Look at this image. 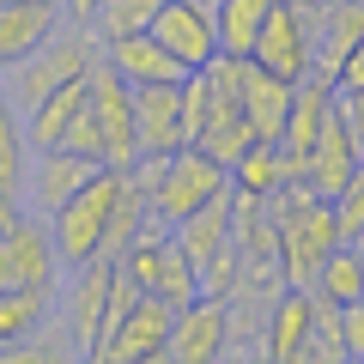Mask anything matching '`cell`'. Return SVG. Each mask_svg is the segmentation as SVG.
Returning <instances> with one entry per match:
<instances>
[{"mask_svg":"<svg viewBox=\"0 0 364 364\" xmlns=\"http://www.w3.org/2000/svg\"><path fill=\"white\" fill-rule=\"evenodd\" d=\"M128 176H134V188H140V200H146V225H152V231L182 225L195 207H207L213 195L231 188V170H225L207 146H182V152H170V158H134Z\"/></svg>","mask_w":364,"mask_h":364,"instance_id":"obj_1","label":"cell"},{"mask_svg":"<svg viewBox=\"0 0 364 364\" xmlns=\"http://www.w3.org/2000/svg\"><path fill=\"white\" fill-rule=\"evenodd\" d=\"M267 213H273V237H279V273H286V286H310L316 267L346 243L340 219H334V200L310 195L304 182H286V188L267 195Z\"/></svg>","mask_w":364,"mask_h":364,"instance_id":"obj_2","label":"cell"},{"mask_svg":"<svg viewBox=\"0 0 364 364\" xmlns=\"http://www.w3.org/2000/svg\"><path fill=\"white\" fill-rule=\"evenodd\" d=\"M97 55H104L97 31H91V25H67V18H61V31H55L49 43H37L25 61L0 67V97H6L18 116H31V109H37L55 85H67V79H85Z\"/></svg>","mask_w":364,"mask_h":364,"instance_id":"obj_3","label":"cell"},{"mask_svg":"<svg viewBox=\"0 0 364 364\" xmlns=\"http://www.w3.org/2000/svg\"><path fill=\"white\" fill-rule=\"evenodd\" d=\"M122 188H128V170L97 164V170L73 188V195L49 213V237H55V255H61L67 273L85 267V261L97 255V243H104V231H109V213H116Z\"/></svg>","mask_w":364,"mask_h":364,"instance_id":"obj_4","label":"cell"},{"mask_svg":"<svg viewBox=\"0 0 364 364\" xmlns=\"http://www.w3.org/2000/svg\"><path fill=\"white\" fill-rule=\"evenodd\" d=\"M116 267H128V273H134V286H140L146 298L170 304V310H182V304H195V298H200V273H195V261L182 255V243H176L170 231L140 225V231H134V243L122 249Z\"/></svg>","mask_w":364,"mask_h":364,"instance_id":"obj_5","label":"cell"},{"mask_svg":"<svg viewBox=\"0 0 364 364\" xmlns=\"http://www.w3.org/2000/svg\"><path fill=\"white\" fill-rule=\"evenodd\" d=\"M158 49L182 67V73H200L207 61H219V31H213V6L207 0H158L152 25Z\"/></svg>","mask_w":364,"mask_h":364,"instance_id":"obj_6","label":"cell"},{"mask_svg":"<svg viewBox=\"0 0 364 364\" xmlns=\"http://www.w3.org/2000/svg\"><path fill=\"white\" fill-rule=\"evenodd\" d=\"M91 116H97V134H104V164L134 170V158H140V134H134V85L104 61V55L91 61Z\"/></svg>","mask_w":364,"mask_h":364,"instance_id":"obj_7","label":"cell"},{"mask_svg":"<svg viewBox=\"0 0 364 364\" xmlns=\"http://www.w3.org/2000/svg\"><path fill=\"white\" fill-rule=\"evenodd\" d=\"M249 61L267 67V73H279V79H291V85L310 79V73H316V31H310V18L273 0V13L261 18V31H255Z\"/></svg>","mask_w":364,"mask_h":364,"instance_id":"obj_8","label":"cell"},{"mask_svg":"<svg viewBox=\"0 0 364 364\" xmlns=\"http://www.w3.org/2000/svg\"><path fill=\"white\" fill-rule=\"evenodd\" d=\"M170 304L158 298H140L128 316H122L116 328H109L97 346H91V364H152L164 358V340H170Z\"/></svg>","mask_w":364,"mask_h":364,"instance_id":"obj_9","label":"cell"},{"mask_svg":"<svg viewBox=\"0 0 364 364\" xmlns=\"http://www.w3.org/2000/svg\"><path fill=\"white\" fill-rule=\"evenodd\" d=\"M55 273H61V255H55L49 219L25 213L18 225L0 231V291H13V286H49Z\"/></svg>","mask_w":364,"mask_h":364,"instance_id":"obj_10","label":"cell"},{"mask_svg":"<svg viewBox=\"0 0 364 364\" xmlns=\"http://www.w3.org/2000/svg\"><path fill=\"white\" fill-rule=\"evenodd\" d=\"M134 134H140V158H170L188 140L182 122V79H158V85H134Z\"/></svg>","mask_w":364,"mask_h":364,"instance_id":"obj_11","label":"cell"},{"mask_svg":"<svg viewBox=\"0 0 364 364\" xmlns=\"http://www.w3.org/2000/svg\"><path fill=\"white\" fill-rule=\"evenodd\" d=\"M109 267H116V261H97V255H91L85 267H73V286H67V298L55 304V310H61V328H67V340H73L79 358H91V346H97V334H104Z\"/></svg>","mask_w":364,"mask_h":364,"instance_id":"obj_12","label":"cell"},{"mask_svg":"<svg viewBox=\"0 0 364 364\" xmlns=\"http://www.w3.org/2000/svg\"><path fill=\"white\" fill-rule=\"evenodd\" d=\"M164 358H176V364H213V358H225V298H207V291H200L195 304H182V310L170 316Z\"/></svg>","mask_w":364,"mask_h":364,"instance_id":"obj_13","label":"cell"},{"mask_svg":"<svg viewBox=\"0 0 364 364\" xmlns=\"http://www.w3.org/2000/svg\"><path fill=\"white\" fill-rule=\"evenodd\" d=\"M358 140H352V134H346V122H340V116H328L322 122V134H316V146H310V152H304V188H310V195H322V200H334L340 195V182H346L352 176V164H358Z\"/></svg>","mask_w":364,"mask_h":364,"instance_id":"obj_14","label":"cell"},{"mask_svg":"<svg viewBox=\"0 0 364 364\" xmlns=\"http://www.w3.org/2000/svg\"><path fill=\"white\" fill-rule=\"evenodd\" d=\"M61 31V0H0V67L25 61Z\"/></svg>","mask_w":364,"mask_h":364,"instance_id":"obj_15","label":"cell"},{"mask_svg":"<svg viewBox=\"0 0 364 364\" xmlns=\"http://www.w3.org/2000/svg\"><path fill=\"white\" fill-rule=\"evenodd\" d=\"M91 158H79V152H61V146H49V152H37L31 158V170H25V195H31V213L37 219H49L55 207H61L67 195H73L79 182L91 176Z\"/></svg>","mask_w":364,"mask_h":364,"instance_id":"obj_16","label":"cell"},{"mask_svg":"<svg viewBox=\"0 0 364 364\" xmlns=\"http://www.w3.org/2000/svg\"><path fill=\"white\" fill-rule=\"evenodd\" d=\"M310 286H286L267 310V340H261V358H279V364H298L310 358Z\"/></svg>","mask_w":364,"mask_h":364,"instance_id":"obj_17","label":"cell"},{"mask_svg":"<svg viewBox=\"0 0 364 364\" xmlns=\"http://www.w3.org/2000/svg\"><path fill=\"white\" fill-rule=\"evenodd\" d=\"M291 79H279V73H267V67H255V61H243V116H249V128H255V140L261 146H279V134H286V109H291Z\"/></svg>","mask_w":364,"mask_h":364,"instance_id":"obj_18","label":"cell"},{"mask_svg":"<svg viewBox=\"0 0 364 364\" xmlns=\"http://www.w3.org/2000/svg\"><path fill=\"white\" fill-rule=\"evenodd\" d=\"M328 116H334V85H328L322 73L298 79V91H291V109H286V134H279V152L304 164V152L316 146V134H322Z\"/></svg>","mask_w":364,"mask_h":364,"instance_id":"obj_19","label":"cell"},{"mask_svg":"<svg viewBox=\"0 0 364 364\" xmlns=\"http://www.w3.org/2000/svg\"><path fill=\"white\" fill-rule=\"evenodd\" d=\"M310 31H316V73L334 79L340 55L352 43H364V0H328L322 13L310 18Z\"/></svg>","mask_w":364,"mask_h":364,"instance_id":"obj_20","label":"cell"},{"mask_svg":"<svg viewBox=\"0 0 364 364\" xmlns=\"http://www.w3.org/2000/svg\"><path fill=\"white\" fill-rule=\"evenodd\" d=\"M55 304H61V286H13L0 291V352H13L18 340H31L43 322L55 316Z\"/></svg>","mask_w":364,"mask_h":364,"instance_id":"obj_21","label":"cell"},{"mask_svg":"<svg viewBox=\"0 0 364 364\" xmlns=\"http://www.w3.org/2000/svg\"><path fill=\"white\" fill-rule=\"evenodd\" d=\"M170 237L182 243V255L195 261V273H200V261H213L225 243H231V188H225V195H213L207 207H195L182 225H170Z\"/></svg>","mask_w":364,"mask_h":364,"instance_id":"obj_22","label":"cell"},{"mask_svg":"<svg viewBox=\"0 0 364 364\" xmlns=\"http://www.w3.org/2000/svg\"><path fill=\"white\" fill-rule=\"evenodd\" d=\"M104 61L116 67L128 85H158V79H182V67L170 61L164 49H158V37L152 31H140V37H116V43H104Z\"/></svg>","mask_w":364,"mask_h":364,"instance_id":"obj_23","label":"cell"},{"mask_svg":"<svg viewBox=\"0 0 364 364\" xmlns=\"http://www.w3.org/2000/svg\"><path fill=\"white\" fill-rule=\"evenodd\" d=\"M273 13V0H213V31H219V55H237L249 61L255 49V31L261 18Z\"/></svg>","mask_w":364,"mask_h":364,"instance_id":"obj_24","label":"cell"},{"mask_svg":"<svg viewBox=\"0 0 364 364\" xmlns=\"http://www.w3.org/2000/svg\"><path fill=\"white\" fill-rule=\"evenodd\" d=\"M310 291H316V298H328V304H352V298H364V261H358V249L340 243L334 255L316 267Z\"/></svg>","mask_w":364,"mask_h":364,"instance_id":"obj_25","label":"cell"},{"mask_svg":"<svg viewBox=\"0 0 364 364\" xmlns=\"http://www.w3.org/2000/svg\"><path fill=\"white\" fill-rule=\"evenodd\" d=\"M25 170H31V134H25V116H18V109L0 97V188L25 195Z\"/></svg>","mask_w":364,"mask_h":364,"instance_id":"obj_26","label":"cell"},{"mask_svg":"<svg viewBox=\"0 0 364 364\" xmlns=\"http://www.w3.org/2000/svg\"><path fill=\"white\" fill-rule=\"evenodd\" d=\"M231 188H249V195H273V188H286V170H279V146H243L231 158Z\"/></svg>","mask_w":364,"mask_h":364,"instance_id":"obj_27","label":"cell"},{"mask_svg":"<svg viewBox=\"0 0 364 364\" xmlns=\"http://www.w3.org/2000/svg\"><path fill=\"white\" fill-rule=\"evenodd\" d=\"M158 0H104L97 6V18H91V31H97V43H116V37H140L146 25H152Z\"/></svg>","mask_w":364,"mask_h":364,"instance_id":"obj_28","label":"cell"},{"mask_svg":"<svg viewBox=\"0 0 364 364\" xmlns=\"http://www.w3.org/2000/svg\"><path fill=\"white\" fill-rule=\"evenodd\" d=\"M310 358H328V364L346 358V346H340V304H328V298L310 304Z\"/></svg>","mask_w":364,"mask_h":364,"instance_id":"obj_29","label":"cell"},{"mask_svg":"<svg viewBox=\"0 0 364 364\" xmlns=\"http://www.w3.org/2000/svg\"><path fill=\"white\" fill-rule=\"evenodd\" d=\"M334 219H340V237H358L364 231V158L352 164V176L340 182V195H334Z\"/></svg>","mask_w":364,"mask_h":364,"instance_id":"obj_30","label":"cell"},{"mask_svg":"<svg viewBox=\"0 0 364 364\" xmlns=\"http://www.w3.org/2000/svg\"><path fill=\"white\" fill-rule=\"evenodd\" d=\"M55 146H61V152H79V158H91V164H104V134H97V116H91V104L79 109L73 122H67V134H61Z\"/></svg>","mask_w":364,"mask_h":364,"instance_id":"obj_31","label":"cell"},{"mask_svg":"<svg viewBox=\"0 0 364 364\" xmlns=\"http://www.w3.org/2000/svg\"><path fill=\"white\" fill-rule=\"evenodd\" d=\"M340 346H346V358H364V298L340 304Z\"/></svg>","mask_w":364,"mask_h":364,"instance_id":"obj_32","label":"cell"},{"mask_svg":"<svg viewBox=\"0 0 364 364\" xmlns=\"http://www.w3.org/2000/svg\"><path fill=\"white\" fill-rule=\"evenodd\" d=\"M328 85H334V91H364V43H352V49L340 55V67H334Z\"/></svg>","mask_w":364,"mask_h":364,"instance_id":"obj_33","label":"cell"},{"mask_svg":"<svg viewBox=\"0 0 364 364\" xmlns=\"http://www.w3.org/2000/svg\"><path fill=\"white\" fill-rule=\"evenodd\" d=\"M97 6H104V0H61V18H67V25H91Z\"/></svg>","mask_w":364,"mask_h":364,"instance_id":"obj_34","label":"cell"},{"mask_svg":"<svg viewBox=\"0 0 364 364\" xmlns=\"http://www.w3.org/2000/svg\"><path fill=\"white\" fill-rule=\"evenodd\" d=\"M18 219H25L18 195H13V188H0V231H6V225H18Z\"/></svg>","mask_w":364,"mask_h":364,"instance_id":"obj_35","label":"cell"},{"mask_svg":"<svg viewBox=\"0 0 364 364\" xmlns=\"http://www.w3.org/2000/svg\"><path fill=\"white\" fill-rule=\"evenodd\" d=\"M279 6H291V13H304V18H316L328 6V0H279Z\"/></svg>","mask_w":364,"mask_h":364,"instance_id":"obj_36","label":"cell"},{"mask_svg":"<svg viewBox=\"0 0 364 364\" xmlns=\"http://www.w3.org/2000/svg\"><path fill=\"white\" fill-rule=\"evenodd\" d=\"M352 249H358V261H364V231H358V237H352Z\"/></svg>","mask_w":364,"mask_h":364,"instance_id":"obj_37","label":"cell"},{"mask_svg":"<svg viewBox=\"0 0 364 364\" xmlns=\"http://www.w3.org/2000/svg\"><path fill=\"white\" fill-rule=\"evenodd\" d=\"M207 6H213V0H207Z\"/></svg>","mask_w":364,"mask_h":364,"instance_id":"obj_38","label":"cell"}]
</instances>
